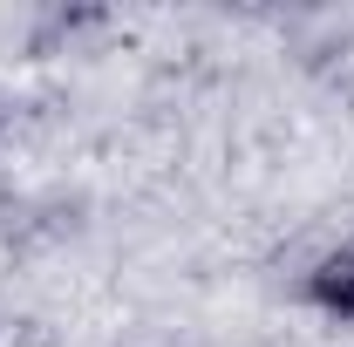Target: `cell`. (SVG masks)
Instances as JSON below:
<instances>
[{"label": "cell", "instance_id": "cell-1", "mask_svg": "<svg viewBox=\"0 0 354 347\" xmlns=\"http://www.w3.org/2000/svg\"><path fill=\"white\" fill-rule=\"evenodd\" d=\"M300 300H307V313H320V320L354 327V238L320 245V252L307 259V272H300Z\"/></svg>", "mask_w": 354, "mask_h": 347}]
</instances>
